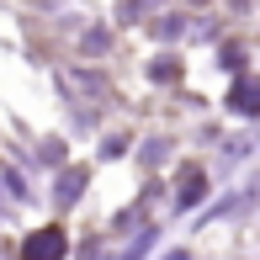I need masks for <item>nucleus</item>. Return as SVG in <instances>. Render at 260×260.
<instances>
[{"label":"nucleus","mask_w":260,"mask_h":260,"mask_svg":"<svg viewBox=\"0 0 260 260\" xmlns=\"http://www.w3.org/2000/svg\"><path fill=\"white\" fill-rule=\"evenodd\" d=\"M69 250V239H64V229H38V234H27V244H21V260H64Z\"/></svg>","instance_id":"obj_1"},{"label":"nucleus","mask_w":260,"mask_h":260,"mask_svg":"<svg viewBox=\"0 0 260 260\" xmlns=\"http://www.w3.org/2000/svg\"><path fill=\"white\" fill-rule=\"evenodd\" d=\"M229 101H234V112H250V101H255V85H250V80H239Z\"/></svg>","instance_id":"obj_2"},{"label":"nucleus","mask_w":260,"mask_h":260,"mask_svg":"<svg viewBox=\"0 0 260 260\" xmlns=\"http://www.w3.org/2000/svg\"><path fill=\"white\" fill-rule=\"evenodd\" d=\"M191 202H202V175H186V191H181V207H191Z\"/></svg>","instance_id":"obj_3"},{"label":"nucleus","mask_w":260,"mask_h":260,"mask_svg":"<svg viewBox=\"0 0 260 260\" xmlns=\"http://www.w3.org/2000/svg\"><path fill=\"white\" fill-rule=\"evenodd\" d=\"M75 186H80V170H69V175H64V191H58V197H64V202H75V197H80Z\"/></svg>","instance_id":"obj_4"},{"label":"nucleus","mask_w":260,"mask_h":260,"mask_svg":"<svg viewBox=\"0 0 260 260\" xmlns=\"http://www.w3.org/2000/svg\"><path fill=\"white\" fill-rule=\"evenodd\" d=\"M165 260H186V250H170V255H165Z\"/></svg>","instance_id":"obj_5"}]
</instances>
